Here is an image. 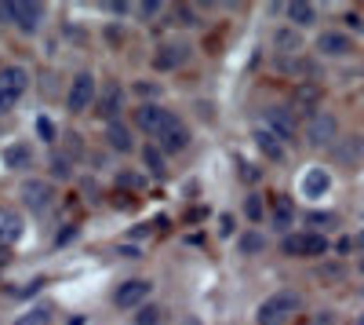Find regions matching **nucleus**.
Here are the masks:
<instances>
[{
  "label": "nucleus",
  "instance_id": "obj_1",
  "mask_svg": "<svg viewBox=\"0 0 364 325\" xmlns=\"http://www.w3.org/2000/svg\"><path fill=\"white\" fill-rule=\"evenodd\" d=\"M302 307V296L295 289H281V292H273V296H266L255 311V321L259 325H284L295 311Z\"/></svg>",
  "mask_w": 364,
  "mask_h": 325
},
{
  "label": "nucleus",
  "instance_id": "obj_2",
  "mask_svg": "<svg viewBox=\"0 0 364 325\" xmlns=\"http://www.w3.org/2000/svg\"><path fill=\"white\" fill-rule=\"evenodd\" d=\"M29 88V70L26 66H4L0 70V113H11L18 99Z\"/></svg>",
  "mask_w": 364,
  "mask_h": 325
},
{
  "label": "nucleus",
  "instance_id": "obj_3",
  "mask_svg": "<svg viewBox=\"0 0 364 325\" xmlns=\"http://www.w3.org/2000/svg\"><path fill=\"white\" fill-rule=\"evenodd\" d=\"M281 252H284V256H295V259H317V256L328 252V242H324V234L299 230V234H284Z\"/></svg>",
  "mask_w": 364,
  "mask_h": 325
},
{
  "label": "nucleus",
  "instance_id": "obj_4",
  "mask_svg": "<svg viewBox=\"0 0 364 325\" xmlns=\"http://www.w3.org/2000/svg\"><path fill=\"white\" fill-rule=\"evenodd\" d=\"M171 121H175V117H171L164 106H157V103H142V106L135 110V128L146 132L149 139H161V135L171 128Z\"/></svg>",
  "mask_w": 364,
  "mask_h": 325
},
{
  "label": "nucleus",
  "instance_id": "obj_5",
  "mask_svg": "<svg viewBox=\"0 0 364 325\" xmlns=\"http://www.w3.org/2000/svg\"><path fill=\"white\" fill-rule=\"evenodd\" d=\"M339 135V121L331 117L328 110H314L310 121H306V143L310 146H331Z\"/></svg>",
  "mask_w": 364,
  "mask_h": 325
},
{
  "label": "nucleus",
  "instance_id": "obj_6",
  "mask_svg": "<svg viewBox=\"0 0 364 325\" xmlns=\"http://www.w3.org/2000/svg\"><path fill=\"white\" fill-rule=\"evenodd\" d=\"M262 128H269L281 143H291L295 132H299V125H295V117H291L288 106H266L262 110Z\"/></svg>",
  "mask_w": 364,
  "mask_h": 325
},
{
  "label": "nucleus",
  "instance_id": "obj_7",
  "mask_svg": "<svg viewBox=\"0 0 364 325\" xmlns=\"http://www.w3.org/2000/svg\"><path fill=\"white\" fill-rule=\"evenodd\" d=\"M95 103H99L95 99V77H91V73H77L70 81V96H66L70 113H84L87 106H95Z\"/></svg>",
  "mask_w": 364,
  "mask_h": 325
},
{
  "label": "nucleus",
  "instance_id": "obj_8",
  "mask_svg": "<svg viewBox=\"0 0 364 325\" xmlns=\"http://www.w3.org/2000/svg\"><path fill=\"white\" fill-rule=\"evenodd\" d=\"M149 289H154V282H146V278H128L124 285H117L113 292V304L120 311H132V307H146V296H149Z\"/></svg>",
  "mask_w": 364,
  "mask_h": 325
},
{
  "label": "nucleus",
  "instance_id": "obj_9",
  "mask_svg": "<svg viewBox=\"0 0 364 325\" xmlns=\"http://www.w3.org/2000/svg\"><path fill=\"white\" fill-rule=\"evenodd\" d=\"M22 201L29 205V212H48L55 205V187L48 180H29L22 183Z\"/></svg>",
  "mask_w": 364,
  "mask_h": 325
},
{
  "label": "nucleus",
  "instance_id": "obj_10",
  "mask_svg": "<svg viewBox=\"0 0 364 325\" xmlns=\"http://www.w3.org/2000/svg\"><path fill=\"white\" fill-rule=\"evenodd\" d=\"M44 19V4L41 0H15V26L22 33H37Z\"/></svg>",
  "mask_w": 364,
  "mask_h": 325
},
{
  "label": "nucleus",
  "instance_id": "obj_11",
  "mask_svg": "<svg viewBox=\"0 0 364 325\" xmlns=\"http://www.w3.org/2000/svg\"><path fill=\"white\" fill-rule=\"evenodd\" d=\"M186 58H190V44H182V41H168L157 48L154 55V66L157 70H178V66H186Z\"/></svg>",
  "mask_w": 364,
  "mask_h": 325
},
{
  "label": "nucleus",
  "instance_id": "obj_12",
  "mask_svg": "<svg viewBox=\"0 0 364 325\" xmlns=\"http://www.w3.org/2000/svg\"><path fill=\"white\" fill-rule=\"evenodd\" d=\"M317 51L324 58H346L353 51V41L346 33H339V29H324V33L317 37Z\"/></svg>",
  "mask_w": 364,
  "mask_h": 325
},
{
  "label": "nucleus",
  "instance_id": "obj_13",
  "mask_svg": "<svg viewBox=\"0 0 364 325\" xmlns=\"http://www.w3.org/2000/svg\"><path fill=\"white\" fill-rule=\"evenodd\" d=\"M142 168L154 175V180H168V154L161 150L157 143H146L142 146Z\"/></svg>",
  "mask_w": 364,
  "mask_h": 325
},
{
  "label": "nucleus",
  "instance_id": "obj_14",
  "mask_svg": "<svg viewBox=\"0 0 364 325\" xmlns=\"http://www.w3.org/2000/svg\"><path fill=\"white\" fill-rule=\"evenodd\" d=\"M186 146H190V128L182 125L178 117H175V121H171V128L161 135V150H164V154H182Z\"/></svg>",
  "mask_w": 364,
  "mask_h": 325
},
{
  "label": "nucleus",
  "instance_id": "obj_15",
  "mask_svg": "<svg viewBox=\"0 0 364 325\" xmlns=\"http://www.w3.org/2000/svg\"><path fill=\"white\" fill-rule=\"evenodd\" d=\"M255 146L262 150V158H269V161H284L288 158V150H284V143L273 135L269 128H255Z\"/></svg>",
  "mask_w": 364,
  "mask_h": 325
},
{
  "label": "nucleus",
  "instance_id": "obj_16",
  "mask_svg": "<svg viewBox=\"0 0 364 325\" xmlns=\"http://www.w3.org/2000/svg\"><path fill=\"white\" fill-rule=\"evenodd\" d=\"M0 161H4V168H11V172H22V168H29L33 154H29L26 143H8L4 150H0Z\"/></svg>",
  "mask_w": 364,
  "mask_h": 325
},
{
  "label": "nucleus",
  "instance_id": "obj_17",
  "mask_svg": "<svg viewBox=\"0 0 364 325\" xmlns=\"http://www.w3.org/2000/svg\"><path fill=\"white\" fill-rule=\"evenodd\" d=\"M22 238V216L15 209H0V245H15Z\"/></svg>",
  "mask_w": 364,
  "mask_h": 325
},
{
  "label": "nucleus",
  "instance_id": "obj_18",
  "mask_svg": "<svg viewBox=\"0 0 364 325\" xmlns=\"http://www.w3.org/2000/svg\"><path fill=\"white\" fill-rule=\"evenodd\" d=\"M328 187H331V175L324 168H310L302 175V197H321V194H328Z\"/></svg>",
  "mask_w": 364,
  "mask_h": 325
},
{
  "label": "nucleus",
  "instance_id": "obj_19",
  "mask_svg": "<svg viewBox=\"0 0 364 325\" xmlns=\"http://www.w3.org/2000/svg\"><path fill=\"white\" fill-rule=\"evenodd\" d=\"M95 113L106 117L109 125L117 121V113H120V88H117V84H106V92H102L99 103H95Z\"/></svg>",
  "mask_w": 364,
  "mask_h": 325
},
{
  "label": "nucleus",
  "instance_id": "obj_20",
  "mask_svg": "<svg viewBox=\"0 0 364 325\" xmlns=\"http://www.w3.org/2000/svg\"><path fill=\"white\" fill-rule=\"evenodd\" d=\"M284 15H288V22H295V26H314V22H317V8L306 4V0H291V4H284Z\"/></svg>",
  "mask_w": 364,
  "mask_h": 325
},
{
  "label": "nucleus",
  "instance_id": "obj_21",
  "mask_svg": "<svg viewBox=\"0 0 364 325\" xmlns=\"http://www.w3.org/2000/svg\"><path fill=\"white\" fill-rule=\"evenodd\" d=\"M106 143L113 146L117 154H132V132H128V125H120V121H113L109 128H106Z\"/></svg>",
  "mask_w": 364,
  "mask_h": 325
},
{
  "label": "nucleus",
  "instance_id": "obj_22",
  "mask_svg": "<svg viewBox=\"0 0 364 325\" xmlns=\"http://www.w3.org/2000/svg\"><path fill=\"white\" fill-rule=\"evenodd\" d=\"M273 48H277L281 55H291L295 58V51H302V37L295 33V29H277V33H273Z\"/></svg>",
  "mask_w": 364,
  "mask_h": 325
},
{
  "label": "nucleus",
  "instance_id": "obj_23",
  "mask_svg": "<svg viewBox=\"0 0 364 325\" xmlns=\"http://www.w3.org/2000/svg\"><path fill=\"white\" fill-rule=\"evenodd\" d=\"M291 220H295L291 197L277 194V197H273V227H277V230H288V227H291Z\"/></svg>",
  "mask_w": 364,
  "mask_h": 325
},
{
  "label": "nucleus",
  "instance_id": "obj_24",
  "mask_svg": "<svg viewBox=\"0 0 364 325\" xmlns=\"http://www.w3.org/2000/svg\"><path fill=\"white\" fill-rule=\"evenodd\" d=\"M171 26H182V29H190V26H200V15L193 4H175L171 8Z\"/></svg>",
  "mask_w": 364,
  "mask_h": 325
},
{
  "label": "nucleus",
  "instance_id": "obj_25",
  "mask_svg": "<svg viewBox=\"0 0 364 325\" xmlns=\"http://www.w3.org/2000/svg\"><path fill=\"white\" fill-rule=\"evenodd\" d=\"M299 106H317L321 103V88L314 84V81H302L299 88H295V96H291Z\"/></svg>",
  "mask_w": 364,
  "mask_h": 325
},
{
  "label": "nucleus",
  "instance_id": "obj_26",
  "mask_svg": "<svg viewBox=\"0 0 364 325\" xmlns=\"http://www.w3.org/2000/svg\"><path fill=\"white\" fill-rule=\"evenodd\" d=\"M237 249H240V256H259V252L266 249V238H262L259 230H248L245 238L237 242Z\"/></svg>",
  "mask_w": 364,
  "mask_h": 325
},
{
  "label": "nucleus",
  "instance_id": "obj_27",
  "mask_svg": "<svg viewBox=\"0 0 364 325\" xmlns=\"http://www.w3.org/2000/svg\"><path fill=\"white\" fill-rule=\"evenodd\" d=\"M15 325H51V307H29L26 314H18L15 318Z\"/></svg>",
  "mask_w": 364,
  "mask_h": 325
},
{
  "label": "nucleus",
  "instance_id": "obj_28",
  "mask_svg": "<svg viewBox=\"0 0 364 325\" xmlns=\"http://www.w3.org/2000/svg\"><path fill=\"white\" fill-rule=\"evenodd\" d=\"M117 187L120 190H142L146 187V175L142 172H132V168H120L117 172Z\"/></svg>",
  "mask_w": 364,
  "mask_h": 325
},
{
  "label": "nucleus",
  "instance_id": "obj_29",
  "mask_svg": "<svg viewBox=\"0 0 364 325\" xmlns=\"http://www.w3.org/2000/svg\"><path fill=\"white\" fill-rule=\"evenodd\" d=\"M70 175H73V165H70V158L66 154H55L51 158V180H70Z\"/></svg>",
  "mask_w": 364,
  "mask_h": 325
},
{
  "label": "nucleus",
  "instance_id": "obj_30",
  "mask_svg": "<svg viewBox=\"0 0 364 325\" xmlns=\"http://www.w3.org/2000/svg\"><path fill=\"white\" fill-rule=\"evenodd\" d=\"M161 318H164V311H161V307L146 304V307H139V314H135V325H161Z\"/></svg>",
  "mask_w": 364,
  "mask_h": 325
},
{
  "label": "nucleus",
  "instance_id": "obj_31",
  "mask_svg": "<svg viewBox=\"0 0 364 325\" xmlns=\"http://www.w3.org/2000/svg\"><path fill=\"white\" fill-rule=\"evenodd\" d=\"M262 212H266V209H262V197H259V194H252V197L245 201V216H248L252 223H259V220H262Z\"/></svg>",
  "mask_w": 364,
  "mask_h": 325
},
{
  "label": "nucleus",
  "instance_id": "obj_32",
  "mask_svg": "<svg viewBox=\"0 0 364 325\" xmlns=\"http://www.w3.org/2000/svg\"><path fill=\"white\" fill-rule=\"evenodd\" d=\"M339 252H364V227L353 234V238H343L339 242Z\"/></svg>",
  "mask_w": 364,
  "mask_h": 325
},
{
  "label": "nucleus",
  "instance_id": "obj_33",
  "mask_svg": "<svg viewBox=\"0 0 364 325\" xmlns=\"http://www.w3.org/2000/svg\"><path fill=\"white\" fill-rule=\"evenodd\" d=\"M73 238H77V223H66L63 230L55 234V249H63V245H70Z\"/></svg>",
  "mask_w": 364,
  "mask_h": 325
},
{
  "label": "nucleus",
  "instance_id": "obj_34",
  "mask_svg": "<svg viewBox=\"0 0 364 325\" xmlns=\"http://www.w3.org/2000/svg\"><path fill=\"white\" fill-rule=\"evenodd\" d=\"M161 11H164L161 0H146V4H139V15H142V19H154V15H161Z\"/></svg>",
  "mask_w": 364,
  "mask_h": 325
},
{
  "label": "nucleus",
  "instance_id": "obj_35",
  "mask_svg": "<svg viewBox=\"0 0 364 325\" xmlns=\"http://www.w3.org/2000/svg\"><path fill=\"white\" fill-rule=\"evenodd\" d=\"M157 92H161L157 84H146V81H135V96H142V99H157Z\"/></svg>",
  "mask_w": 364,
  "mask_h": 325
},
{
  "label": "nucleus",
  "instance_id": "obj_36",
  "mask_svg": "<svg viewBox=\"0 0 364 325\" xmlns=\"http://www.w3.org/2000/svg\"><path fill=\"white\" fill-rule=\"evenodd\" d=\"M259 175H262V172H259L252 161H240V180H245V183H255Z\"/></svg>",
  "mask_w": 364,
  "mask_h": 325
},
{
  "label": "nucleus",
  "instance_id": "obj_37",
  "mask_svg": "<svg viewBox=\"0 0 364 325\" xmlns=\"http://www.w3.org/2000/svg\"><path fill=\"white\" fill-rule=\"evenodd\" d=\"M306 223L310 227H328V223H336V216H331V212H310Z\"/></svg>",
  "mask_w": 364,
  "mask_h": 325
},
{
  "label": "nucleus",
  "instance_id": "obj_38",
  "mask_svg": "<svg viewBox=\"0 0 364 325\" xmlns=\"http://www.w3.org/2000/svg\"><path fill=\"white\" fill-rule=\"evenodd\" d=\"M0 22L15 26V0H0Z\"/></svg>",
  "mask_w": 364,
  "mask_h": 325
},
{
  "label": "nucleus",
  "instance_id": "obj_39",
  "mask_svg": "<svg viewBox=\"0 0 364 325\" xmlns=\"http://www.w3.org/2000/svg\"><path fill=\"white\" fill-rule=\"evenodd\" d=\"M37 132H41L48 143H55V128H51V121H48V117H41V121H37Z\"/></svg>",
  "mask_w": 364,
  "mask_h": 325
},
{
  "label": "nucleus",
  "instance_id": "obj_40",
  "mask_svg": "<svg viewBox=\"0 0 364 325\" xmlns=\"http://www.w3.org/2000/svg\"><path fill=\"white\" fill-rule=\"evenodd\" d=\"M117 256H124V259H139L142 252H139L135 245H120V249H117Z\"/></svg>",
  "mask_w": 364,
  "mask_h": 325
},
{
  "label": "nucleus",
  "instance_id": "obj_41",
  "mask_svg": "<svg viewBox=\"0 0 364 325\" xmlns=\"http://www.w3.org/2000/svg\"><path fill=\"white\" fill-rule=\"evenodd\" d=\"M37 289H44V278H33L26 289H18V296H29V292H37Z\"/></svg>",
  "mask_w": 364,
  "mask_h": 325
},
{
  "label": "nucleus",
  "instance_id": "obj_42",
  "mask_svg": "<svg viewBox=\"0 0 364 325\" xmlns=\"http://www.w3.org/2000/svg\"><path fill=\"white\" fill-rule=\"evenodd\" d=\"M343 22H346L350 29H364V22H360V15H357V11H346V19H343Z\"/></svg>",
  "mask_w": 364,
  "mask_h": 325
},
{
  "label": "nucleus",
  "instance_id": "obj_43",
  "mask_svg": "<svg viewBox=\"0 0 364 325\" xmlns=\"http://www.w3.org/2000/svg\"><path fill=\"white\" fill-rule=\"evenodd\" d=\"M230 230H233V220L223 216V220H219V234H223V238H230Z\"/></svg>",
  "mask_w": 364,
  "mask_h": 325
},
{
  "label": "nucleus",
  "instance_id": "obj_44",
  "mask_svg": "<svg viewBox=\"0 0 364 325\" xmlns=\"http://www.w3.org/2000/svg\"><path fill=\"white\" fill-rule=\"evenodd\" d=\"M66 150H70L73 158L80 154V143H77V135H66Z\"/></svg>",
  "mask_w": 364,
  "mask_h": 325
},
{
  "label": "nucleus",
  "instance_id": "obj_45",
  "mask_svg": "<svg viewBox=\"0 0 364 325\" xmlns=\"http://www.w3.org/2000/svg\"><path fill=\"white\" fill-rule=\"evenodd\" d=\"M314 325H336V318H331V311H324V314L314 318Z\"/></svg>",
  "mask_w": 364,
  "mask_h": 325
},
{
  "label": "nucleus",
  "instance_id": "obj_46",
  "mask_svg": "<svg viewBox=\"0 0 364 325\" xmlns=\"http://www.w3.org/2000/svg\"><path fill=\"white\" fill-rule=\"evenodd\" d=\"M357 271H360V274H364V256H360V259H357Z\"/></svg>",
  "mask_w": 364,
  "mask_h": 325
},
{
  "label": "nucleus",
  "instance_id": "obj_47",
  "mask_svg": "<svg viewBox=\"0 0 364 325\" xmlns=\"http://www.w3.org/2000/svg\"><path fill=\"white\" fill-rule=\"evenodd\" d=\"M357 325H364V314H360V318H357Z\"/></svg>",
  "mask_w": 364,
  "mask_h": 325
}]
</instances>
